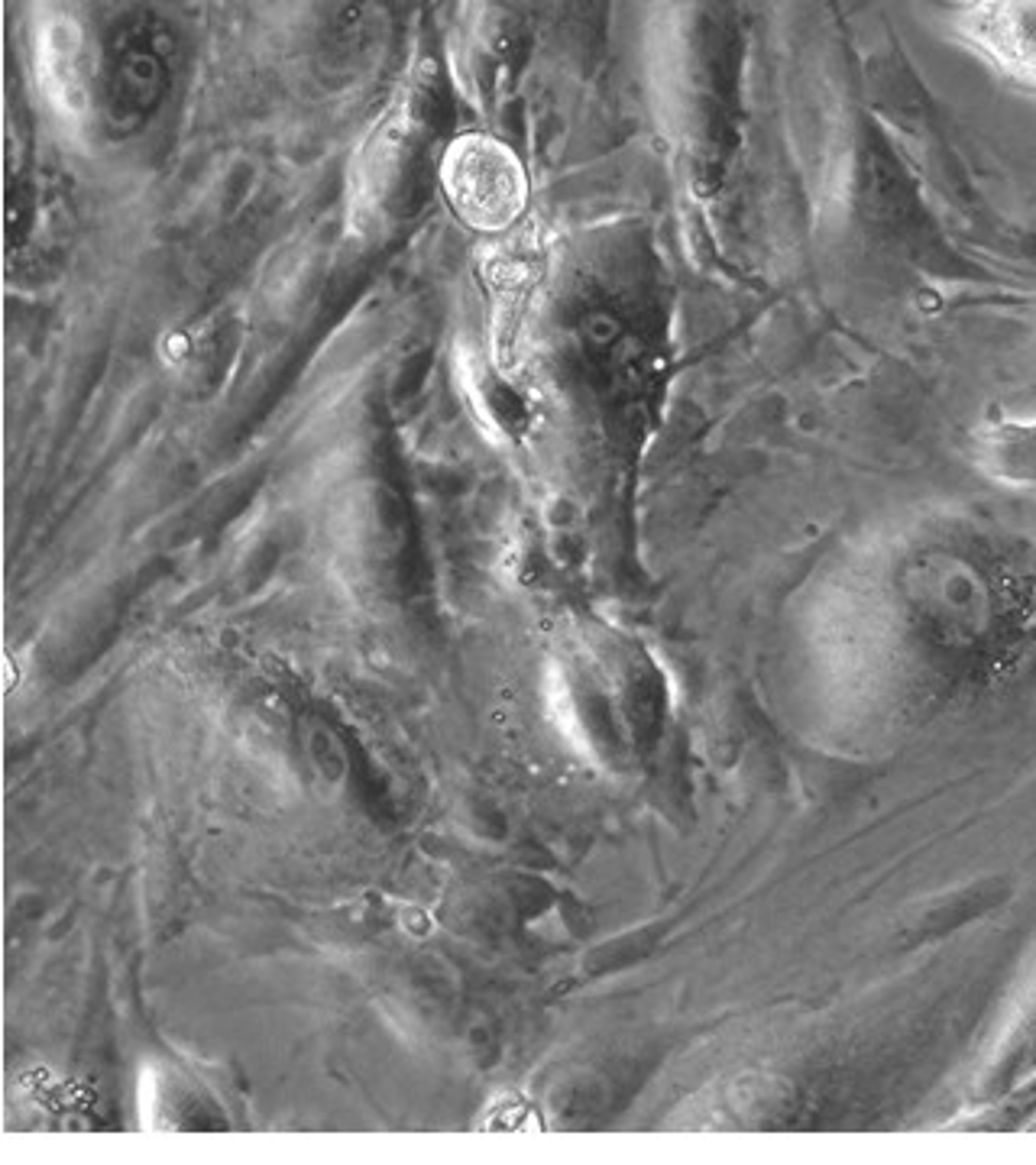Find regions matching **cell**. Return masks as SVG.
<instances>
[{
	"mask_svg": "<svg viewBox=\"0 0 1036 1165\" xmlns=\"http://www.w3.org/2000/svg\"><path fill=\"white\" fill-rule=\"evenodd\" d=\"M441 185L467 224L502 233L518 221L528 201V178L518 156L493 136H460L441 162Z\"/></svg>",
	"mask_w": 1036,
	"mask_h": 1165,
	"instance_id": "cell-1",
	"label": "cell"
},
{
	"mask_svg": "<svg viewBox=\"0 0 1036 1165\" xmlns=\"http://www.w3.org/2000/svg\"><path fill=\"white\" fill-rule=\"evenodd\" d=\"M949 29L1004 78L1036 91V0H962Z\"/></svg>",
	"mask_w": 1036,
	"mask_h": 1165,
	"instance_id": "cell-2",
	"label": "cell"
},
{
	"mask_svg": "<svg viewBox=\"0 0 1036 1165\" xmlns=\"http://www.w3.org/2000/svg\"><path fill=\"white\" fill-rule=\"evenodd\" d=\"M541 272V253L528 240L496 249L486 260V285L493 295V346L502 369H512L521 360L525 317Z\"/></svg>",
	"mask_w": 1036,
	"mask_h": 1165,
	"instance_id": "cell-3",
	"label": "cell"
}]
</instances>
